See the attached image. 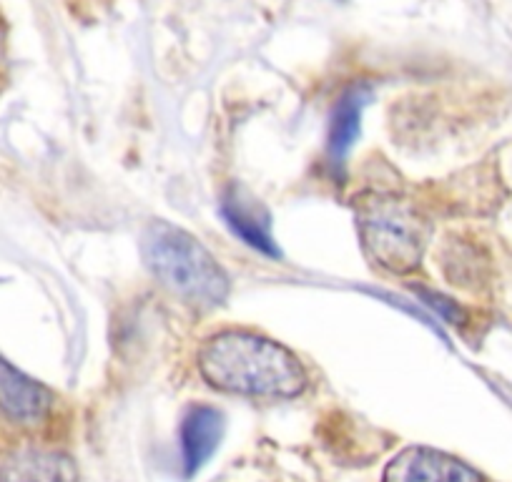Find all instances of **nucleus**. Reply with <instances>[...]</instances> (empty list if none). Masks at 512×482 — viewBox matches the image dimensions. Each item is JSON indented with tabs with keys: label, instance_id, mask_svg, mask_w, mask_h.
<instances>
[{
	"label": "nucleus",
	"instance_id": "obj_1",
	"mask_svg": "<svg viewBox=\"0 0 512 482\" xmlns=\"http://www.w3.org/2000/svg\"><path fill=\"white\" fill-rule=\"evenodd\" d=\"M199 370L211 387L249 397H297L307 385L299 359L282 344L251 332L206 339Z\"/></svg>",
	"mask_w": 512,
	"mask_h": 482
},
{
	"label": "nucleus",
	"instance_id": "obj_2",
	"mask_svg": "<svg viewBox=\"0 0 512 482\" xmlns=\"http://www.w3.org/2000/svg\"><path fill=\"white\" fill-rule=\"evenodd\" d=\"M141 257L169 292L199 309L216 307L229 294V279L216 259L184 229L154 221L141 234Z\"/></svg>",
	"mask_w": 512,
	"mask_h": 482
},
{
	"label": "nucleus",
	"instance_id": "obj_3",
	"mask_svg": "<svg viewBox=\"0 0 512 482\" xmlns=\"http://www.w3.org/2000/svg\"><path fill=\"white\" fill-rule=\"evenodd\" d=\"M357 229L367 257L392 274L415 272L430 236L422 211L407 199L374 194L359 201Z\"/></svg>",
	"mask_w": 512,
	"mask_h": 482
},
{
	"label": "nucleus",
	"instance_id": "obj_4",
	"mask_svg": "<svg viewBox=\"0 0 512 482\" xmlns=\"http://www.w3.org/2000/svg\"><path fill=\"white\" fill-rule=\"evenodd\" d=\"M382 482H482L470 465L430 447H407L384 470Z\"/></svg>",
	"mask_w": 512,
	"mask_h": 482
},
{
	"label": "nucleus",
	"instance_id": "obj_5",
	"mask_svg": "<svg viewBox=\"0 0 512 482\" xmlns=\"http://www.w3.org/2000/svg\"><path fill=\"white\" fill-rule=\"evenodd\" d=\"M51 410V392L23 375L0 354V412L21 425H36Z\"/></svg>",
	"mask_w": 512,
	"mask_h": 482
},
{
	"label": "nucleus",
	"instance_id": "obj_6",
	"mask_svg": "<svg viewBox=\"0 0 512 482\" xmlns=\"http://www.w3.org/2000/svg\"><path fill=\"white\" fill-rule=\"evenodd\" d=\"M221 216L226 219L229 229L241 241H246L249 247L259 249L269 257H279L277 241L272 236V219H269L267 209L262 204H256L249 194L231 189L221 201Z\"/></svg>",
	"mask_w": 512,
	"mask_h": 482
},
{
	"label": "nucleus",
	"instance_id": "obj_7",
	"mask_svg": "<svg viewBox=\"0 0 512 482\" xmlns=\"http://www.w3.org/2000/svg\"><path fill=\"white\" fill-rule=\"evenodd\" d=\"M224 437V415L214 407H191L181 422V450L189 475L206 465Z\"/></svg>",
	"mask_w": 512,
	"mask_h": 482
},
{
	"label": "nucleus",
	"instance_id": "obj_8",
	"mask_svg": "<svg viewBox=\"0 0 512 482\" xmlns=\"http://www.w3.org/2000/svg\"><path fill=\"white\" fill-rule=\"evenodd\" d=\"M0 482H76V467L61 452L28 447L0 462Z\"/></svg>",
	"mask_w": 512,
	"mask_h": 482
},
{
	"label": "nucleus",
	"instance_id": "obj_9",
	"mask_svg": "<svg viewBox=\"0 0 512 482\" xmlns=\"http://www.w3.org/2000/svg\"><path fill=\"white\" fill-rule=\"evenodd\" d=\"M369 101V91L364 86H352L337 101L332 113V126H329V159L334 164H342L344 156L352 151L354 141L362 126V111Z\"/></svg>",
	"mask_w": 512,
	"mask_h": 482
}]
</instances>
